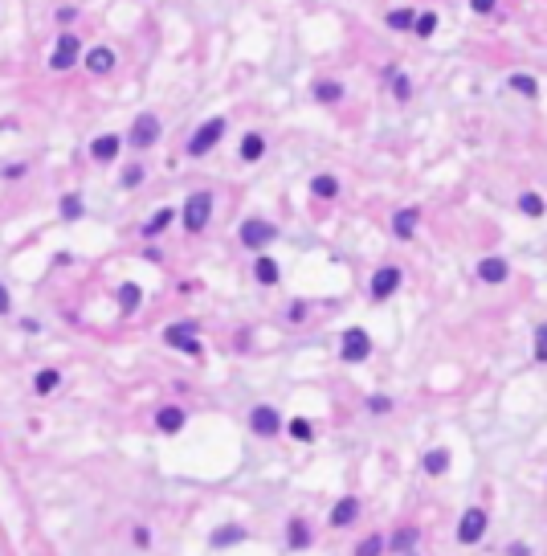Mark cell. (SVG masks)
I'll return each instance as SVG.
<instances>
[{
  "label": "cell",
  "instance_id": "2",
  "mask_svg": "<svg viewBox=\"0 0 547 556\" xmlns=\"http://www.w3.org/2000/svg\"><path fill=\"white\" fill-rule=\"evenodd\" d=\"M164 344H168V348H180V352L196 356V360L204 356V344L196 340V327L192 324H172L168 331H164Z\"/></svg>",
  "mask_w": 547,
  "mask_h": 556
},
{
  "label": "cell",
  "instance_id": "39",
  "mask_svg": "<svg viewBox=\"0 0 547 556\" xmlns=\"http://www.w3.org/2000/svg\"><path fill=\"white\" fill-rule=\"evenodd\" d=\"M8 307H12V299H8V290L0 286V315H8Z\"/></svg>",
  "mask_w": 547,
  "mask_h": 556
},
{
  "label": "cell",
  "instance_id": "19",
  "mask_svg": "<svg viewBox=\"0 0 547 556\" xmlns=\"http://www.w3.org/2000/svg\"><path fill=\"white\" fill-rule=\"evenodd\" d=\"M139 303H143V290H139L135 282H123L119 286V307L123 311H139Z\"/></svg>",
  "mask_w": 547,
  "mask_h": 556
},
{
  "label": "cell",
  "instance_id": "3",
  "mask_svg": "<svg viewBox=\"0 0 547 556\" xmlns=\"http://www.w3.org/2000/svg\"><path fill=\"white\" fill-rule=\"evenodd\" d=\"M225 127H229L225 119H209L196 136L188 139V156H204V151H213V147L221 143V136H225Z\"/></svg>",
  "mask_w": 547,
  "mask_h": 556
},
{
  "label": "cell",
  "instance_id": "38",
  "mask_svg": "<svg viewBox=\"0 0 547 556\" xmlns=\"http://www.w3.org/2000/svg\"><path fill=\"white\" fill-rule=\"evenodd\" d=\"M470 8H474V12H490V8H495V0H470Z\"/></svg>",
  "mask_w": 547,
  "mask_h": 556
},
{
  "label": "cell",
  "instance_id": "4",
  "mask_svg": "<svg viewBox=\"0 0 547 556\" xmlns=\"http://www.w3.org/2000/svg\"><path fill=\"white\" fill-rule=\"evenodd\" d=\"M367 352H372L367 331L364 327H347V331H343V360H347V364H360V360H367Z\"/></svg>",
  "mask_w": 547,
  "mask_h": 556
},
{
  "label": "cell",
  "instance_id": "37",
  "mask_svg": "<svg viewBox=\"0 0 547 556\" xmlns=\"http://www.w3.org/2000/svg\"><path fill=\"white\" fill-rule=\"evenodd\" d=\"M396 98H409V78L405 74H396Z\"/></svg>",
  "mask_w": 547,
  "mask_h": 556
},
{
  "label": "cell",
  "instance_id": "6",
  "mask_svg": "<svg viewBox=\"0 0 547 556\" xmlns=\"http://www.w3.org/2000/svg\"><path fill=\"white\" fill-rule=\"evenodd\" d=\"M482 532H486V511L470 508L466 515H461V523H457V540H461V544H478Z\"/></svg>",
  "mask_w": 547,
  "mask_h": 556
},
{
  "label": "cell",
  "instance_id": "13",
  "mask_svg": "<svg viewBox=\"0 0 547 556\" xmlns=\"http://www.w3.org/2000/svg\"><path fill=\"white\" fill-rule=\"evenodd\" d=\"M172 221H176V209H168V205H164V209H155V213H151V221L143 225V237H160Z\"/></svg>",
  "mask_w": 547,
  "mask_h": 556
},
{
  "label": "cell",
  "instance_id": "16",
  "mask_svg": "<svg viewBox=\"0 0 547 556\" xmlns=\"http://www.w3.org/2000/svg\"><path fill=\"white\" fill-rule=\"evenodd\" d=\"M90 156H94V160H102V164H106V160H115V156H119V136H98L90 143Z\"/></svg>",
  "mask_w": 547,
  "mask_h": 556
},
{
  "label": "cell",
  "instance_id": "23",
  "mask_svg": "<svg viewBox=\"0 0 547 556\" xmlns=\"http://www.w3.org/2000/svg\"><path fill=\"white\" fill-rule=\"evenodd\" d=\"M286 540H290V548H307V544H311V528H307L303 519H294L290 532H286Z\"/></svg>",
  "mask_w": 547,
  "mask_h": 556
},
{
  "label": "cell",
  "instance_id": "17",
  "mask_svg": "<svg viewBox=\"0 0 547 556\" xmlns=\"http://www.w3.org/2000/svg\"><path fill=\"white\" fill-rule=\"evenodd\" d=\"M155 425H160L164 434H180V425H184V409H176V405L160 409V414H155Z\"/></svg>",
  "mask_w": 547,
  "mask_h": 556
},
{
  "label": "cell",
  "instance_id": "15",
  "mask_svg": "<svg viewBox=\"0 0 547 556\" xmlns=\"http://www.w3.org/2000/svg\"><path fill=\"white\" fill-rule=\"evenodd\" d=\"M262 156H266V139H262V131H249V136L241 139V160L253 164V160H262Z\"/></svg>",
  "mask_w": 547,
  "mask_h": 556
},
{
  "label": "cell",
  "instance_id": "5",
  "mask_svg": "<svg viewBox=\"0 0 547 556\" xmlns=\"http://www.w3.org/2000/svg\"><path fill=\"white\" fill-rule=\"evenodd\" d=\"M274 237H278V230H274L270 221H258V217H253V221L241 225V245H245V250H262V245H270Z\"/></svg>",
  "mask_w": 547,
  "mask_h": 556
},
{
  "label": "cell",
  "instance_id": "20",
  "mask_svg": "<svg viewBox=\"0 0 547 556\" xmlns=\"http://www.w3.org/2000/svg\"><path fill=\"white\" fill-rule=\"evenodd\" d=\"M253 278H258L262 286H274V282H278V262L262 254V258H258V266H253Z\"/></svg>",
  "mask_w": 547,
  "mask_h": 556
},
{
  "label": "cell",
  "instance_id": "28",
  "mask_svg": "<svg viewBox=\"0 0 547 556\" xmlns=\"http://www.w3.org/2000/svg\"><path fill=\"white\" fill-rule=\"evenodd\" d=\"M286 429H290L298 442H311V438H315V429H311V421H307V417H294V421H286Z\"/></svg>",
  "mask_w": 547,
  "mask_h": 556
},
{
  "label": "cell",
  "instance_id": "21",
  "mask_svg": "<svg viewBox=\"0 0 547 556\" xmlns=\"http://www.w3.org/2000/svg\"><path fill=\"white\" fill-rule=\"evenodd\" d=\"M311 192H315L319 201H331V196H339V180H335V176H315V180H311Z\"/></svg>",
  "mask_w": 547,
  "mask_h": 556
},
{
  "label": "cell",
  "instance_id": "31",
  "mask_svg": "<svg viewBox=\"0 0 547 556\" xmlns=\"http://www.w3.org/2000/svg\"><path fill=\"white\" fill-rule=\"evenodd\" d=\"M61 217H66V221H74V217H82V201H78L74 192H70V196H61Z\"/></svg>",
  "mask_w": 547,
  "mask_h": 556
},
{
  "label": "cell",
  "instance_id": "26",
  "mask_svg": "<svg viewBox=\"0 0 547 556\" xmlns=\"http://www.w3.org/2000/svg\"><path fill=\"white\" fill-rule=\"evenodd\" d=\"M437 29V12H421V17H412V33L416 37H429Z\"/></svg>",
  "mask_w": 547,
  "mask_h": 556
},
{
  "label": "cell",
  "instance_id": "33",
  "mask_svg": "<svg viewBox=\"0 0 547 556\" xmlns=\"http://www.w3.org/2000/svg\"><path fill=\"white\" fill-rule=\"evenodd\" d=\"M388 25H392V29H412V12H409V8L388 12Z\"/></svg>",
  "mask_w": 547,
  "mask_h": 556
},
{
  "label": "cell",
  "instance_id": "32",
  "mask_svg": "<svg viewBox=\"0 0 547 556\" xmlns=\"http://www.w3.org/2000/svg\"><path fill=\"white\" fill-rule=\"evenodd\" d=\"M519 209H523L527 217H539V213H544V201H539V192H527V196L519 201Z\"/></svg>",
  "mask_w": 547,
  "mask_h": 556
},
{
  "label": "cell",
  "instance_id": "34",
  "mask_svg": "<svg viewBox=\"0 0 547 556\" xmlns=\"http://www.w3.org/2000/svg\"><path fill=\"white\" fill-rule=\"evenodd\" d=\"M367 409H372V414H388V409H392V401H388V397H372V401H367Z\"/></svg>",
  "mask_w": 547,
  "mask_h": 556
},
{
  "label": "cell",
  "instance_id": "14",
  "mask_svg": "<svg viewBox=\"0 0 547 556\" xmlns=\"http://www.w3.org/2000/svg\"><path fill=\"white\" fill-rule=\"evenodd\" d=\"M86 66H90L94 74H111V70H115V53L106 46H94L90 53H86Z\"/></svg>",
  "mask_w": 547,
  "mask_h": 556
},
{
  "label": "cell",
  "instance_id": "35",
  "mask_svg": "<svg viewBox=\"0 0 547 556\" xmlns=\"http://www.w3.org/2000/svg\"><path fill=\"white\" fill-rule=\"evenodd\" d=\"M380 548H384V540H380V536H372V540H364V544H360V553H364V556L380 553Z\"/></svg>",
  "mask_w": 547,
  "mask_h": 556
},
{
  "label": "cell",
  "instance_id": "18",
  "mask_svg": "<svg viewBox=\"0 0 547 556\" xmlns=\"http://www.w3.org/2000/svg\"><path fill=\"white\" fill-rule=\"evenodd\" d=\"M478 278H482V282H502V278H506V262H502V258H482V262H478Z\"/></svg>",
  "mask_w": 547,
  "mask_h": 556
},
{
  "label": "cell",
  "instance_id": "8",
  "mask_svg": "<svg viewBox=\"0 0 547 556\" xmlns=\"http://www.w3.org/2000/svg\"><path fill=\"white\" fill-rule=\"evenodd\" d=\"M160 139V119L155 115H139L131 123V147H151Z\"/></svg>",
  "mask_w": 547,
  "mask_h": 556
},
{
  "label": "cell",
  "instance_id": "29",
  "mask_svg": "<svg viewBox=\"0 0 547 556\" xmlns=\"http://www.w3.org/2000/svg\"><path fill=\"white\" fill-rule=\"evenodd\" d=\"M57 384H61V376H57V372H53V369L37 372V393H41V397H49V393H53Z\"/></svg>",
  "mask_w": 547,
  "mask_h": 556
},
{
  "label": "cell",
  "instance_id": "22",
  "mask_svg": "<svg viewBox=\"0 0 547 556\" xmlns=\"http://www.w3.org/2000/svg\"><path fill=\"white\" fill-rule=\"evenodd\" d=\"M421 466H425V474H445V470H450V454H445V450H429Z\"/></svg>",
  "mask_w": 547,
  "mask_h": 556
},
{
  "label": "cell",
  "instance_id": "27",
  "mask_svg": "<svg viewBox=\"0 0 547 556\" xmlns=\"http://www.w3.org/2000/svg\"><path fill=\"white\" fill-rule=\"evenodd\" d=\"M510 91H519L523 98H535V94H539V86H535V78H527V74H515V78H510Z\"/></svg>",
  "mask_w": 547,
  "mask_h": 556
},
{
  "label": "cell",
  "instance_id": "30",
  "mask_svg": "<svg viewBox=\"0 0 547 556\" xmlns=\"http://www.w3.org/2000/svg\"><path fill=\"white\" fill-rule=\"evenodd\" d=\"M339 94H343L339 82H319V86H315V98H319V102H335Z\"/></svg>",
  "mask_w": 547,
  "mask_h": 556
},
{
  "label": "cell",
  "instance_id": "12",
  "mask_svg": "<svg viewBox=\"0 0 547 556\" xmlns=\"http://www.w3.org/2000/svg\"><path fill=\"white\" fill-rule=\"evenodd\" d=\"M416 221H421V213H416V209H401V213L392 217V233H396L401 241H409L412 233H416Z\"/></svg>",
  "mask_w": 547,
  "mask_h": 556
},
{
  "label": "cell",
  "instance_id": "24",
  "mask_svg": "<svg viewBox=\"0 0 547 556\" xmlns=\"http://www.w3.org/2000/svg\"><path fill=\"white\" fill-rule=\"evenodd\" d=\"M412 544H416V528H401V532L388 540V548H392V553H409Z\"/></svg>",
  "mask_w": 547,
  "mask_h": 556
},
{
  "label": "cell",
  "instance_id": "25",
  "mask_svg": "<svg viewBox=\"0 0 547 556\" xmlns=\"http://www.w3.org/2000/svg\"><path fill=\"white\" fill-rule=\"evenodd\" d=\"M237 540H245L241 528H217L213 532V548H225V544H237Z\"/></svg>",
  "mask_w": 547,
  "mask_h": 556
},
{
  "label": "cell",
  "instance_id": "9",
  "mask_svg": "<svg viewBox=\"0 0 547 556\" xmlns=\"http://www.w3.org/2000/svg\"><path fill=\"white\" fill-rule=\"evenodd\" d=\"M396 286H401V270H396V266H380V270L372 275V299H388Z\"/></svg>",
  "mask_w": 547,
  "mask_h": 556
},
{
  "label": "cell",
  "instance_id": "10",
  "mask_svg": "<svg viewBox=\"0 0 547 556\" xmlns=\"http://www.w3.org/2000/svg\"><path fill=\"white\" fill-rule=\"evenodd\" d=\"M356 519H360V499H356V495H343V499L331 508V523H335V528H352Z\"/></svg>",
  "mask_w": 547,
  "mask_h": 556
},
{
  "label": "cell",
  "instance_id": "1",
  "mask_svg": "<svg viewBox=\"0 0 547 556\" xmlns=\"http://www.w3.org/2000/svg\"><path fill=\"white\" fill-rule=\"evenodd\" d=\"M209 217H213V192H192L184 201V230L200 233L209 225Z\"/></svg>",
  "mask_w": 547,
  "mask_h": 556
},
{
  "label": "cell",
  "instance_id": "36",
  "mask_svg": "<svg viewBox=\"0 0 547 556\" xmlns=\"http://www.w3.org/2000/svg\"><path fill=\"white\" fill-rule=\"evenodd\" d=\"M139 180H143V168H127V172H123V185L127 188H135Z\"/></svg>",
  "mask_w": 547,
  "mask_h": 556
},
{
  "label": "cell",
  "instance_id": "7",
  "mask_svg": "<svg viewBox=\"0 0 547 556\" xmlns=\"http://www.w3.org/2000/svg\"><path fill=\"white\" fill-rule=\"evenodd\" d=\"M74 62H78V33H61L53 57H49V66H53V70H70Z\"/></svg>",
  "mask_w": 547,
  "mask_h": 556
},
{
  "label": "cell",
  "instance_id": "11",
  "mask_svg": "<svg viewBox=\"0 0 547 556\" xmlns=\"http://www.w3.org/2000/svg\"><path fill=\"white\" fill-rule=\"evenodd\" d=\"M249 425H253V434H262V438H274L278 429H282V421L274 414L270 405H258L253 414H249Z\"/></svg>",
  "mask_w": 547,
  "mask_h": 556
}]
</instances>
